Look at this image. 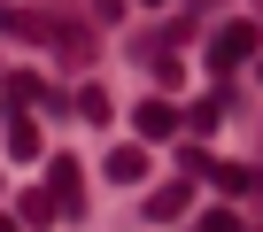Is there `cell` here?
<instances>
[{
  "mask_svg": "<svg viewBox=\"0 0 263 232\" xmlns=\"http://www.w3.org/2000/svg\"><path fill=\"white\" fill-rule=\"evenodd\" d=\"M263 39H255V24H224L217 39H209V70H232V62H248Z\"/></svg>",
  "mask_w": 263,
  "mask_h": 232,
  "instance_id": "cell-1",
  "label": "cell"
},
{
  "mask_svg": "<svg viewBox=\"0 0 263 232\" xmlns=\"http://www.w3.org/2000/svg\"><path fill=\"white\" fill-rule=\"evenodd\" d=\"M132 124H140V140H171V132H178V108H171V101H140Z\"/></svg>",
  "mask_w": 263,
  "mask_h": 232,
  "instance_id": "cell-2",
  "label": "cell"
},
{
  "mask_svg": "<svg viewBox=\"0 0 263 232\" xmlns=\"http://www.w3.org/2000/svg\"><path fill=\"white\" fill-rule=\"evenodd\" d=\"M108 178H116V186H140V178H147V155L132 147V140H124V147H108Z\"/></svg>",
  "mask_w": 263,
  "mask_h": 232,
  "instance_id": "cell-3",
  "label": "cell"
},
{
  "mask_svg": "<svg viewBox=\"0 0 263 232\" xmlns=\"http://www.w3.org/2000/svg\"><path fill=\"white\" fill-rule=\"evenodd\" d=\"M54 209H70V217L85 209V186H78V163H70V155L54 163Z\"/></svg>",
  "mask_w": 263,
  "mask_h": 232,
  "instance_id": "cell-4",
  "label": "cell"
},
{
  "mask_svg": "<svg viewBox=\"0 0 263 232\" xmlns=\"http://www.w3.org/2000/svg\"><path fill=\"white\" fill-rule=\"evenodd\" d=\"M209 178H217L224 194H263V170H248V163H217Z\"/></svg>",
  "mask_w": 263,
  "mask_h": 232,
  "instance_id": "cell-5",
  "label": "cell"
},
{
  "mask_svg": "<svg viewBox=\"0 0 263 232\" xmlns=\"http://www.w3.org/2000/svg\"><path fill=\"white\" fill-rule=\"evenodd\" d=\"M186 201H194V178H171V186H163V194L147 201V217H178Z\"/></svg>",
  "mask_w": 263,
  "mask_h": 232,
  "instance_id": "cell-6",
  "label": "cell"
},
{
  "mask_svg": "<svg viewBox=\"0 0 263 232\" xmlns=\"http://www.w3.org/2000/svg\"><path fill=\"white\" fill-rule=\"evenodd\" d=\"M8 155H39V132H31V116H8Z\"/></svg>",
  "mask_w": 263,
  "mask_h": 232,
  "instance_id": "cell-7",
  "label": "cell"
},
{
  "mask_svg": "<svg viewBox=\"0 0 263 232\" xmlns=\"http://www.w3.org/2000/svg\"><path fill=\"white\" fill-rule=\"evenodd\" d=\"M78 116H85V124H108V93L85 85V93H78Z\"/></svg>",
  "mask_w": 263,
  "mask_h": 232,
  "instance_id": "cell-8",
  "label": "cell"
},
{
  "mask_svg": "<svg viewBox=\"0 0 263 232\" xmlns=\"http://www.w3.org/2000/svg\"><path fill=\"white\" fill-rule=\"evenodd\" d=\"M201 232H240V217H232V209H209V217H201Z\"/></svg>",
  "mask_w": 263,
  "mask_h": 232,
  "instance_id": "cell-9",
  "label": "cell"
},
{
  "mask_svg": "<svg viewBox=\"0 0 263 232\" xmlns=\"http://www.w3.org/2000/svg\"><path fill=\"white\" fill-rule=\"evenodd\" d=\"M140 8H163V0H140Z\"/></svg>",
  "mask_w": 263,
  "mask_h": 232,
  "instance_id": "cell-10",
  "label": "cell"
},
{
  "mask_svg": "<svg viewBox=\"0 0 263 232\" xmlns=\"http://www.w3.org/2000/svg\"><path fill=\"white\" fill-rule=\"evenodd\" d=\"M0 232H16V224H8V217H0Z\"/></svg>",
  "mask_w": 263,
  "mask_h": 232,
  "instance_id": "cell-11",
  "label": "cell"
},
{
  "mask_svg": "<svg viewBox=\"0 0 263 232\" xmlns=\"http://www.w3.org/2000/svg\"><path fill=\"white\" fill-rule=\"evenodd\" d=\"M255 78H263V70H255Z\"/></svg>",
  "mask_w": 263,
  "mask_h": 232,
  "instance_id": "cell-12",
  "label": "cell"
}]
</instances>
